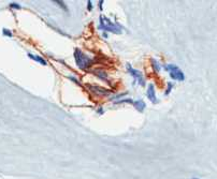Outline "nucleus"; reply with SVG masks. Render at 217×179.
I'll return each instance as SVG.
<instances>
[{"label":"nucleus","instance_id":"f257e3e1","mask_svg":"<svg viewBox=\"0 0 217 179\" xmlns=\"http://www.w3.org/2000/svg\"><path fill=\"white\" fill-rule=\"evenodd\" d=\"M74 58H75V63L81 70H87L89 69L94 63V60L89 58L87 55H85L84 53L81 50L76 48L74 50Z\"/></svg>","mask_w":217,"mask_h":179},{"label":"nucleus","instance_id":"f03ea898","mask_svg":"<svg viewBox=\"0 0 217 179\" xmlns=\"http://www.w3.org/2000/svg\"><path fill=\"white\" fill-rule=\"evenodd\" d=\"M99 28L103 31H108V32H113V34H121V30H123L119 25L116 23H112L110 19L104 16L100 17Z\"/></svg>","mask_w":217,"mask_h":179},{"label":"nucleus","instance_id":"7ed1b4c3","mask_svg":"<svg viewBox=\"0 0 217 179\" xmlns=\"http://www.w3.org/2000/svg\"><path fill=\"white\" fill-rule=\"evenodd\" d=\"M166 70L167 71H169L170 76H171L173 79H175V81L183 82L184 79H185V75H184V73L181 71V69H180L177 66L168 65V66H166Z\"/></svg>","mask_w":217,"mask_h":179},{"label":"nucleus","instance_id":"20e7f679","mask_svg":"<svg viewBox=\"0 0 217 179\" xmlns=\"http://www.w3.org/2000/svg\"><path fill=\"white\" fill-rule=\"evenodd\" d=\"M127 70L128 72L130 73V75H132V77L138 82V84H140L141 86H145V79L143 77L142 73L140 71H138V70L133 69L129 63H127Z\"/></svg>","mask_w":217,"mask_h":179},{"label":"nucleus","instance_id":"39448f33","mask_svg":"<svg viewBox=\"0 0 217 179\" xmlns=\"http://www.w3.org/2000/svg\"><path fill=\"white\" fill-rule=\"evenodd\" d=\"M88 87H89L95 93L99 94V96H108V94H111L112 93V90H108V89L102 88V87H99V86H92V85H89Z\"/></svg>","mask_w":217,"mask_h":179},{"label":"nucleus","instance_id":"423d86ee","mask_svg":"<svg viewBox=\"0 0 217 179\" xmlns=\"http://www.w3.org/2000/svg\"><path fill=\"white\" fill-rule=\"evenodd\" d=\"M146 96L153 103L157 102L156 94H155V87L153 84H150V85H148V88H147V91H146Z\"/></svg>","mask_w":217,"mask_h":179},{"label":"nucleus","instance_id":"0eeeda50","mask_svg":"<svg viewBox=\"0 0 217 179\" xmlns=\"http://www.w3.org/2000/svg\"><path fill=\"white\" fill-rule=\"evenodd\" d=\"M133 105H134V107L137 108L139 112H143L144 110V108H145V103H144V101H142V100H138V101H133Z\"/></svg>","mask_w":217,"mask_h":179},{"label":"nucleus","instance_id":"6e6552de","mask_svg":"<svg viewBox=\"0 0 217 179\" xmlns=\"http://www.w3.org/2000/svg\"><path fill=\"white\" fill-rule=\"evenodd\" d=\"M28 56L30 58H31L32 60H34V61H37V62H39L40 65H43V66H46L47 63H46V61H45V59L44 58H42V57H40V56H37V55H32V54H28Z\"/></svg>","mask_w":217,"mask_h":179},{"label":"nucleus","instance_id":"1a4fd4ad","mask_svg":"<svg viewBox=\"0 0 217 179\" xmlns=\"http://www.w3.org/2000/svg\"><path fill=\"white\" fill-rule=\"evenodd\" d=\"M94 73H95V74H97V76H98V77H100L101 79H103L104 82H108V75H106L105 72L101 71V70H96V71H94Z\"/></svg>","mask_w":217,"mask_h":179},{"label":"nucleus","instance_id":"9d476101","mask_svg":"<svg viewBox=\"0 0 217 179\" xmlns=\"http://www.w3.org/2000/svg\"><path fill=\"white\" fill-rule=\"evenodd\" d=\"M152 61V65H153V68H154V70L156 72H159V70H160V66H159V63H158V61L157 60H155V59H152L151 60Z\"/></svg>","mask_w":217,"mask_h":179},{"label":"nucleus","instance_id":"9b49d317","mask_svg":"<svg viewBox=\"0 0 217 179\" xmlns=\"http://www.w3.org/2000/svg\"><path fill=\"white\" fill-rule=\"evenodd\" d=\"M55 3H57L58 5H60V8H63L65 11H68L67 7L65 5V2H63V1H55Z\"/></svg>","mask_w":217,"mask_h":179},{"label":"nucleus","instance_id":"f8f14e48","mask_svg":"<svg viewBox=\"0 0 217 179\" xmlns=\"http://www.w3.org/2000/svg\"><path fill=\"white\" fill-rule=\"evenodd\" d=\"M9 7L10 8H12V9H17V10H19L21 9V5H18V3H10L9 5Z\"/></svg>","mask_w":217,"mask_h":179},{"label":"nucleus","instance_id":"ddd939ff","mask_svg":"<svg viewBox=\"0 0 217 179\" xmlns=\"http://www.w3.org/2000/svg\"><path fill=\"white\" fill-rule=\"evenodd\" d=\"M2 32H3V34L5 36H8V37H12V32H11V30H9V29H3L2 30Z\"/></svg>","mask_w":217,"mask_h":179},{"label":"nucleus","instance_id":"4468645a","mask_svg":"<svg viewBox=\"0 0 217 179\" xmlns=\"http://www.w3.org/2000/svg\"><path fill=\"white\" fill-rule=\"evenodd\" d=\"M116 103H132L133 104V101L131 99H126V100H121V101H117Z\"/></svg>","mask_w":217,"mask_h":179},{"label":"nucleus","instance_id":"2eb2a0df","mask_svg":"<svg viewBox=\"0 0 217 179\" xmlns=\"http://www.w3.org/2000/svg\"><path fill=\"white\" fill-rule=\"evenodd\" d=\"M172 87H173V85H172L171 83H168V88H167V90H166V94H169L170 91H171V89H172Z\"/></svg>","mask_w":217,"mask_h":179},{"label":"nucleus","instance_id":"dca6fc26","mask_svg":"<svg viewBox=\"0 0 217 179\" xmlns=\"http://www.w3.org/2000/svg\"><path fill=\"white\" fill-rule=\"evenodd\" d=\"M87 5H88V7H87V9L89 10V11H92V1H88V2H87Z\"/></svg>","mask_w":217,"mask_h":179},{"label":"nucleus","instance_id":"f3484780","mask_svg":"<svg viewBox=\"0 0 217 179\" xmlns=\"http://www.w3.org/2000/svg\"><path fill=\"white\" fill-rule=\"evenodd\" d=\"M102 3H103V1H100L99 5H102ZM100 10H102V7H100Z\"/></svg>","mask_w":217,"mask_h":179},{"label":"nucleus","instance_id":"a211bd4d","mask_svg":"<svg viewBox=\"0 0 217 179\" xmlns=\"http://www.w3.org/2000/svg\"><path fill=\"white\" fill-rule=\"evenodd\" d=\"M193 179H198V178H193Z\"/></svg>","mask_w":217,"mask_h":179}]
</instances>
